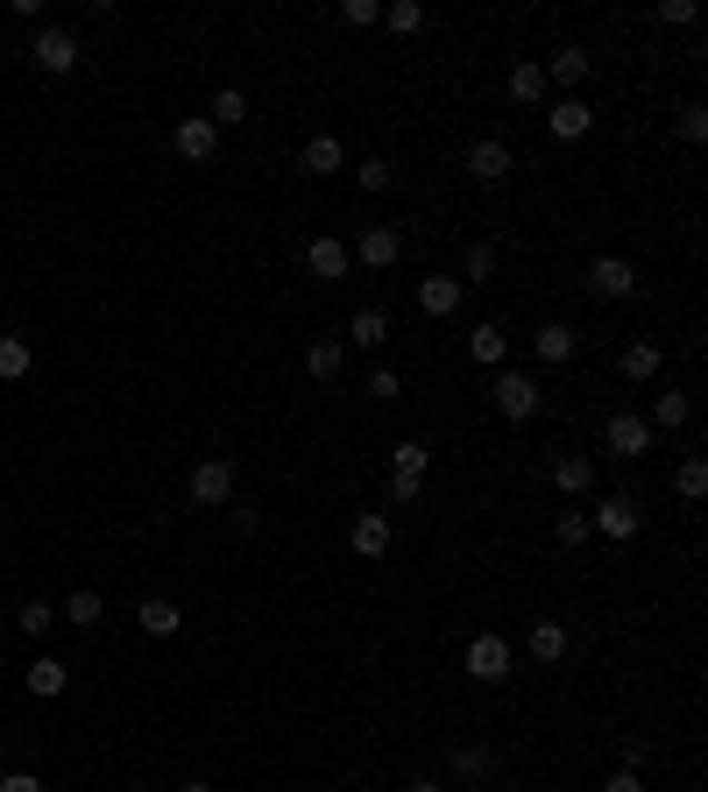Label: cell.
<instances>
[{"instance_id": "cell-1", "label": "cell", "mask_w": 708, "mask_h": 792, "mask_svg": "<svg viewBox=\"0 0 708 792\" xmlns=\"http://www.w3.org/2000/svg\"><path fill=\"white\" fill-rule=\"evenodd\" d=\"M539 403H546L539 375H518V369L496 375V418H503V424H531V418H539Z\"/></svg>"}, {"instance_id": "cell-2", "label": "cell", "mask_w": 708, "mask_h": 792, "mask_svg": "<svg viewBox=\"0 0 708 792\" xmlns=\"http://www.w3.org/2000/svg\"><path fill=\"white\" fill-rule=\"evenodd\" d=\"M645 531V517H638V502L630 495H602L596 510H588V538H609V545H630V538Z\"/></svg>"}, {"instance_id": "cell-3", "label": "cell", "mask_w": 708, "mask_h": 792, "mask_svg": "<svg viewBox=\"0 0 708 792\" xmlns=\"http://www.w3.org/2000/svg\"><path fill=\"white\" fill-rule=\"evenodd\" d=\"M235 460H199V468H191V502H199V510H227V502H235Z\"/></svg>"}, {"instance_id": "cell-4", "label": "cell", "mask_w": 708, "mask_h": 792, "mask_svg": "<svg viewBox=\"0 0 708 792\" xmlns=\"http://www.w3.org/2000/svg\"><path fill=\"white\" fill-rule=\"evenodd\" d=\"M510 665H518V651H510L496 630H482V636L468 644V680H482V686H503V680H510Z\"/></svg>"}, {"instance_id": "cell-5", "label": "cell", "mask_w": 708, "mask_h": 792, "mask_svg": "<svg viewBox=\"0 0 708 792\" xmlns=\"http://www.w3.org/2000/svg\"><path fill=\"white\" fill-rule=\"evenodd\" d=\"M29 57H36V71H43V79H64L71 64H79V36L71 29H36V43H29Z\"/></svg>"}, {"instance_id": "cell-6", "label": "cell", "mask_w": 708, "mask_h": 792, "mask_svg": "<svg viewBox=\"0 0 708 792\" xmlns=\"http://www.w3.org/2000/svg\"><path fill=\"white\" fill-rule=\"evenodd\" d=\"M602 447L617 453V460H645V453H652V424H645L638 411H609V424H602Z\"/></svg>"}, {"instance_id": "cell-7", "label": "cell", "mask_w": 708, "mask_h": 792, "mask_svg": "<svg viewBox=\"0 0 708 792\" xmlns=\"http://www.w3.org/2000/svg\"><path fill=\"white\" fill-rule=\"evenodd\" d=\"M630 291H638V269H630L624 255H596V262H588V298L617 304V298H630Z\"/></svg>"}, {"instance_id": "cell-8", "label": "cell", "mask_w": 708, "mask_h": 792, "mask_svg": "<svg viewBox=\"0 0 708 792\" xmlns=\"http://www.w3.org/2000/svg\"><path fill=\"white\" fill-rule=\"evenodd\" d=\"M574 347H581V333H574L567 319H546L539 333H531V361H539V369H567Z\"/></svg>"}, {"instance_id": "cell-9", "label": "cell", "mask_w": 708, "mask_h": 792, "mask_svg": "<svg viewBox=\"0 0 708 792\" xmlns=\"http://www.w3.org/2000/svg\"><path fill=\"white\" fill-rule=\"evenodd\" d=\"M546 128H552V142H581V134L596 128V107H588L581 92H560L552 113H546Z\"/></svg>"}, {"instance_id": "cell-10", "label": "cell", "mask_w": 708, "mask_h": 792, "mask_svg": "<svg viewBox=\"0 0 708 792\" xmlns=\"http://www.w3.org/2000/svg\"><path fill=\"white\" fill-rule=\"evenodd\" d=\"M170 149H178L185 163H213V157H220V128L206 121V113H191V121H178V134H170Z\"/></svg>"}, {"instance_id": "cell-11", "label": "cell", "mask_w": 708, "mask_h": 792, "mask_svg": "<svg viewBox=\"0 0 708 792\" xmlns=\"http://www.w3.org/2000/svg\"><path fill=\"white\" fill-rule=\"evenodd\" d=\"M539 64H546V86H588V71H596V57H588L581 43H560V50H552V57H539Z\"/></svg>"}, {"instance_id": "cell-12", "label": "cell", "mask_w": 708, "mask_h": 792, "mask_svg": "<svg viewBox=\"0 0 708 792\" xmlns=\"http://www.w3.org/2000/svg\"><path fill=\"white\" fill-rule=\"evenodd\" d=\"M348 255H355V262H369V269H390L397 255H405V234H397V227H361Z\"/></svg>"}, {"instance_id": "cell-13", "label": "cell", "mask_w": 708, "mask_h": 792, "mask_svg": "<svg viewBox=\"0 0 708 792\" xmlns=\"http://www.w3.org/2000/svg\"><path fill=\"white\" fill-rule=\"evenodd\" d=\"M468 178H475V184H503V178H510V142H496V134L468 142Z\"/></svg>"}, {"instance_id": "cell-14", "label": "cell", "mask_w": 708, "mask_h": 792, "mask_svg": "<svg viewBox=\"0 0 708 792\" xmlns=\"http://www.w3.org/2000/svg\"><path fill=\"white\" fill-rule=\"evenodd\" d=\"M461 298H468L461 277H439V269L418 283V312H426V319H453V312H461Z\"/></svg>"}, {"instance_id": "cell-15", "label": "cell", "mask_w": 708, "mask_h": 792, "mask_svg": "<svg viewBox=\"0 0 708 792\" xmlns=\"http://www.w3.org/2000/svg\"><path fill=\"white\" fill-rule=\"evenodd\" d=\"M305 269H312V277H327V283H340V277L355 269V255H348V241L319 234V241H305Z\"/></svg>"}, {"instance_id": "cell-16", "label": "cell", "mask_w": 708, "mask_h": 792, "mask_svg": "<svg viewBox=\"0 0 708 792\" xmlns=\"http://www.w3.org/2000/svg\"><path fill=\"white\" fill-rule=\"evenodd\" d=\"M298 170H305V178H333V170H348V149H340V134H312V142L298 149Z\"/></svg>"}, {"instance_id": "cell-17", "label": "cell", "mask_w": 708, "mask_h": 792, "mask_svg": "<svg viewBox=\"0 0 708 792\" xmlns=\"http://www.w3.org/2000/svg\"><path fill=\"white\" fill-rule=\"evenodd\" d=\"M390 538H397V531H390V517H382V510H361V517H355V531H348V545H355L361 559H382V552H390Z\"/></svg>"}, {"instance_id": "cell-18", "label": "cell", "mask_w": 708, "mask_h": 792, "mask_svg": "<svg viewBox=\"0 0 708 792\" xmlns=\"http://www.w3.org/2000/svg\"><path fill=\"white\" fill-rule=\"evenodd\" d=\"M525 651H531V659H539V665H560L567 651H574V636H567V623H552V615H546V623H531Z\"/></svg>"}, {"instance_id": "cell-19", "label": "cell", "mask_w": 708, "mask_h": 792, "mask_svg": "<svg viewBox=\"0 0 708 792\" xmlns=\"http://www.w3.org/2000/svg\"><path fill=\"white\" fill-rule=\"evenodd\" d=\"M552 489H560V495H588V489H596V460H588V453H560V460H552Z\"/></svg>"}, {"instance_id": "cell-20", "label": "cell", "mask_w": 708, "mask_h": 792, "mask_svg": "<svg viewBox=\"0 0 708 792\" xmlns=\"http://www.w3.org/2000/svg\"><path fill=\"white\" fill-rule=\"evenodd\" d=\"M468 354L482 361V369H503V354H510V333H503V319H482L468 333Z\"/></svg>"}, {"instance_id": "cell-21", "label": "cell", "mask_w": 708, "mask_h": 792, "mask_svg": "<svg viewBox=\"0 0 708 792\" xmlns=\"http://www.w3.org/2000/svg\"><path fill=\"white\" fill-rule=\"evenodd\" d=\"M546 64H539V57H525V64L518 71H510V100H518V107H546Z\"/></svg>"}, {"instance_id": "cell-22", "label": "cell", "mask_w": 708, "mask_h": 792, "mask_svg": "<svg viewBox=\"0 0 708 792\" xmlns=\"http://www.w3.org/2000/svg\"><path fill=\"white\" fill-rule=\"evenodd\" d=\"M659 361H666V354H659V340H630L624 354H617V369H624V382H652V375H659Z\"/></svg>"}, {"instance_id": "cell-23", "label": "cell", "mask_w": 708, "mask_h": 792, "mask_svg": "<svg viewBox=\"0 0 708 792\" xmlns=\"http://www.w3.org/2000/svg\"><path fill=\"white\" fill-rule=\"evenodd\" d=\"M426 468H432V447H426V439H397V447H390V474H397V481H426Z\"/></svg>"}, {"instance_id": "cell-24", "label": "cell", "mask_w": 708, "mask_h": 792, "mask_svg": "<svg viewBox=\"0 0 708 792\" xmlns=\"http://www.w3.org/2000/svg\"><path fill=\"white\" fill-rule=\"evenodd\" d=\"M22 686L36 693V701H57V693L71 686V672H64V659H36V665L22 672Z\"/></svg>"}, {"instance_id": "cell-25", "label": "cell", "mask_w": 708, "mask_h": 792, "mask_svg": "<svg viewBox=\"0 0 708 792\" xmlns=\"http://www.w3.org/2000/svg\"><path fill=\"white\" fill-rule=\"evenodd\" d=\"M136 623H142L149 636H178V630H185V609H178V602H163V594H149V602L136 609Z\"/></svg>"}, {"instance_id": "cell-26", "label": "cell", "mask_w": 708, "mask_h": 792, "mask_svg": "<svg viewBox=\"0 0 708 792\" xmlns=\"http://www.w3.org/2000/svg\"><path fill=\"white\" fill-rule=\"evenodd\" d=\"M489 277H496V241H468V255H461V291H482Z\"/></svg>"}, {"instance_id": "cell-27", "label": "cell", "mask_w": 708, "mask_h": 792, "mask_svg": "<svg viewBox=\"0 0 708 792\" xmlns=\"http://www.w3.org/2000/svg\"><path fill=\"white\" fill-rule=\"evenodd\" d=\"M348 340L355 347H382L390 340V312H382V304H361V312L348 319Z\"/></svg>"}, {"instance_id": "cell-28", "label": "cell", "mask_w": 708, "mask_h": 792, "mask_svg": "<svg viewBox=\"0 0 708 792\" xmlns=\"http://www.w3.org/2000/svg\"><path fill=\"white\" fill-rule=\"evenodd\" d=\"M36 369V347L22 333H0V382H22Z\"/></svg>"}, {"instance_id": "cell-29", "label": "cell", "mask_w": 708, "mask_h": 792, "mask_svg": "<svg viewBox=\"0 0 708 792\" xmlns=\"http://www.w3.org/2000/svg\"><path fill=\"white\" fill-rule=\"evenodd\" d=\"M340 361H348V347H340V340H312V347H305V375H312V382H333Z\"/></svg>"}, {"instance_id": "cell-30", "label": "cell", "mask_w": 708, "mask_h": 792, "mask_svg": "<svg viewBox=\"0 0 708 792\" xmlns=\"http://www.w3.org/2000/svg\"><path fill=\"white\" fill-rule=\"evenodd\" d=\"M206 121H213V128H241V121H248V92H241V86H220L213 107H206Z\"/></svg>"}, {"instance_id": "cell-31", "label": "cell", "mask_w": 708, "mask_h": 792, "mask_svg": "<svg viewBox=\"0 0 708 792\" xmlns=\"http://www.w3.org/2000/svg\"><path fill=\"white\" fill-rule=\"evenodd\" d=\"M687 418H695V403H687L680 390H666V397H652V418H645V424H652V432H680Z\"/></svg>"}, {"instance_id": "cell-32", "label": "cell", "mask_w": 708, "mask_h": 792, "mask_svg": "<svg viewBox=\"0 0 708 792\" xmlns=\"http://www.w3.org/2000/svg\"><path fill=\"white\" fill-rule=\"evenodd\" d=\"M382 22H390L397 36H418V29H426V8H418V0H390V8H382Z\"/></svg>"}, {"instance_id": "cell-33", "label": "cell", "mask_w": 708, "mask_h": 792, "mask_svg": "<svg viewBox=\"0 0 708 792\" xmlns=\"http://www.w3.org/2000/svg\"><path fill=\"white\" fill-rule=\"evenodd\" d=\"M14 630H22V636H50V630H57V609H50V602H22Z\"/></svg>"}, {"instance_id": "cell-34", "label": "cell", "mask_w": 708, "mask_h": 792, "mask_svg": "<svg viewBox=\"0 0 708 792\" xmlns=\"http://www.w3.org/2000/svg\"><path fill=\"white\" fill-rule=\"evenodd\" d=\"M100 615H107V602H100V594H92V588H79V594H71V602H64V623H100Z\"/></svg>"}, {"instance_id": "cell-35", "label": "cell", "mask_w": 708, "mask_h": 792, "mask_svg": "<svg viewBox=\"0 0 708 792\" xmlns=\"http://www.w3.org/2000/svg\"><path fill=\"white\" fill-rule=\"evenodd\" d=\"M355 184H361V191H390V184H397V170L382 163V157H361V163H355Z\"/></svg>"}, {"instance_id": "cell-36", "label": "cell", "mask_w": 708, "mask_h": 792, "mask_svg": "<svg viewBox=\"0 0 708 792\" xmlns=\"http://www.w3.org/2000/svg\"><path fill=\"white\" fill-rule=\"evenodd\" d=\"M552 538L560 545H588V510H560L552 517Z\"/></svg>"}, {"instance_id": "cell-37", "label": "cell", "mask_w": 708, "mask_h": 792, "mask_svg": "<svg viewBox=\"0 0 708 792\" xmlns=\"http://www.w3.org/2000/svg\"><path fill=\"white\" fill-rule=\"evenodd\" d=\"M674 489H680L687 502H701V495H708V468H701V460H680V474H674Z\"/></svg>"}, {"instance_id": "cell-38", "label": "cell", "mask_w": 708, "mask_h": 792, "mask_svg": "<svg viewBox=\"0 0 708 792\" xmlns=\"http://www.w3.org/2000/svg\"><path fill=\"white\" fill-rule=\"evenodd\" d=\"M695 14H701L695 0H659V8H652V22H659V29H687Z\"/></svg>"}, {"instance_id": "cell-39", "label": "cell", "mask_w": 708, "mask_h": 792, "mask_svg": "<svg viewBox=\"0 0 708 792\" xmlns=\"http://www.w3.org/2000/svg\"><path fill=\"white\" fill-rule=\"evenodd\" d=\"M453 771H461V779H482V771H489V743H461V750H453Z\"/></svg>"}, {"instance_id": "cell-40", "label": "cell", "mask_w": 708, "mask_h": 792, "mask_svg": "<svg viewBox=\"0 0 708 792\" xmlns=\"http://www.w3.org/2000/svg\"><path fill=\"white\" fill-rule=\"evenodd\" d=\"M680 134H687V142H708V107H701V100L680 107Z\"/></svg>"}, {"instance_id": "cell-41", "label": "cell", "mask_w": 708, "mask_h": 792, "mask_svg": "<svg viewBox=\"0 0 708 792\" xmlns=\"http://www.w3.org/2000/svg\"><path fill=\"white\" fill-rule=\"evenodd\" d=\"M340 14H348L355 29H376V22H382V0H348V8H340Z\"/></svg>"}, {"instance_id": "cell-42", "label": "cell", "mask_w": 708, "mask_h": 792, "mask_svg": "<svg viewBox=\"0 0 708 792\" xmlns=\"http://www.w3.org/2000/svg\"><path fill=\"white\" fill-rule=\"evenodd\" d=\"M397 390H405V382H397V369H376V375H369V397H382V403H390Z\"/></svg>"}, {"instance_id": "cell-43", "label": "cell", "mask_w": 708, "mask_h": 792, "mask_svg": "<svg viewBox=\"0 0 708 792\" xmlns=\"http://www.w3.org/2000/svg\"><path fill=\"white\" fill-rule=\"evenodd\" d=\"M0 792H43V779H36V771H8V779H0Z\"/></svg>"}, {"instance_id": "cell-44", "label": "cell", "mask_w": 708, "mask_h": 792, "mask_svg": "<svg viewBox=\"0 0 708 792\" xmlns=\"http://www.w3.org/2000/svg\"><path fill=\"white\" fill-rule=\"evenodd\" d=\"M602 792H645V779H638V771H609Z\"/></svg>"}, {"instance_id": "cell-45", "label": "cell", "mask_w": 708, "mask_h": 792, "mask_svg": "<svg viewBox=\"0 0 708 792\" xmlns=\"http://www.w3.org/2000/svg\"><path fill=\"white\" fill-rule=\"evenodd\" d=\"M178 792H213V785H206V779H185V785H178Z\"/></svg>"}, {"instance_id": "cell-46", "label": "cell", "mask_w": 708, "mask_h": 792, "mask_svg": "<svg viewBox=\"0 0 708 792\" xmlns=\"http://www.w3.org/2000/svg\"><path fill=\"white\" fill-rule=\"evenodd\" d=\"M405 792H439V785H432V779H411V785H405Z\"/></svg>"}]
</instances>
